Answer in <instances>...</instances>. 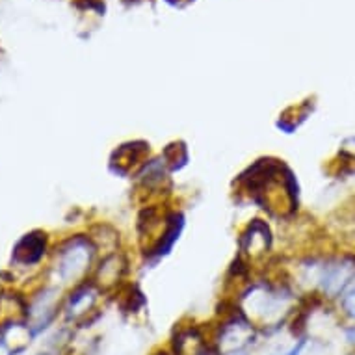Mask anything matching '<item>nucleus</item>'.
<instances>
[{
	"label": "nucleus",
	"mask_w": 355,
	"mask_h": 355,
	"mask_svg": "<svg viewBox=\"0 0 355 355\" xmlns=\"http://www.w3.org/2000/svg\"><path fill=\"white\" fill-rule=\"evenodd\" d=\"M64 303H60V292L56 288H43L34 294L26 303L24 311V324L28 327L32 337H37L53 326L62 313Z\"/></svg>",
	"instance_id": "obj_1"
},
{
	"label": "nucleus",
	"mask_w": 355,
	"mask_h": 355,
	"mask_svg": "<svg viewBox=\"0 0 355 355\" xmlns=\"http://www.w3.org/2000/svg\"><path fill=\"white\" fill-rule=\"evenodd\" d=\"M99 296L101 288L95 283H78L75 291L65 297L62 307L65 324L71 327H87L97 313Z\"/></svg>",
	"instance_id": "obj_2"
},
{
	"label": "nucleus",
	"mask_w": 355,
	"mask_h": 355,
	"mask_svg": "<svg viewBox=\"0 0 355 355\" xmlns=\"http://www.w3.org/2000/svg\"><path fill=\"white\" fill-rule=\"evenodd\" d=\"M95 248L92 245L89 239H75L67 240L62 250H60V262H58V272L60 277L64 281H75L80 279L86 275L92 264V257H94Z\"/></svg>",
	"instance_id": "obj_3"
},
{
	"label": "nucleus",
	"mask_w": 355,
	"mask_h": 355,
	"mask_svg": "<svg viewBox=\"0 0 355 355\" xmlns=\"http://www.w3.org/2000/svg\"><path fill=\"white\" fill-rule=\"evenodd\" d=\"M175 355H201L205 352L212 349L210 344L209 329H203L201 326L190 324V326L175 327L171 340L168 346Z\"/></svg>",
	"instance_id": "obj_4"
},
{
	"label": "nucleus",
	"mask_w": 355,
	"mask_h": 355,
	"mask_svg": "<svg viewBox=\"0 0 355 355\" xmlns=\"http://www.w3.org/2000/svg\"><path fill=\"white\" fill-rule=\"evenodd\" d=\"M45 251H47V234L34 231V233L24 234L13 248L12 262L21 266H34L43 259Z\"/></svg>",
	"instance_id": "obj_5"
},
{
	"label": "nucleus",
	"mask_w": 355,
	"mask_h": 355,
	"mask_svg": "<svg viewBox=\"0 0 355 355\" xmlns=\"http://www.w3.org/2000/svg\"><path fill=\"white\" fill-rule=\"evenodd\" d=\"M270 242H272V239H270L268 229L262 223H253L248 234H244V239H242V248L248 255L257 257L268 250Z\"/></svg>",
	"instance_id": "obj_6"
},
{
	"label": "nucleus",
	"mask_w": 355,
	"mask_h": 355,
	"mask_svg": "<svg viewBox=\"0 0 355 355\" xmlns=\"http://www.w3.org/2000/svg\"><path fill=\"white\" fill-rule=\"evenodd\" d=\"M340 311L343 315L355 324V285L348 292L343 294V302H340Z\"/></svg>",
	"instance_id": "obj_7"
},
{
	"label": "nucleus",
	"mask_w": 355,
	"mask_h": 355,
	"mask_svg": "<svg viewBox=\"0 0 355 355\" xmlns=\"http://www.w3.org/2000/svg\"><path fill=\"white\" fill-rule=\"evenodd\" d=\"M307 343L309 337H305V335H296L294 343H292L288 348L283 349V352H277V354L274 355H302L303 349L307 348Z\"/></svg>",
	"instance_id": "obj_8"
},
{
	"label": "nucleus",
	"mask_w": 355,
	"mask_h": 355,
	"mask_svg": "<svg viewBox=\"0 0 355 355\" xmlns=\"http://www.w3.org/2000/svg\"><path fill=\"white\" fill-rule=\"evenodd\" d=\"M151 355H175V354L169 348H158L157 352H153Z\"/></svg>",
	"instance_id": "obj_9"
},
{
	"label": "nucleus",
	"mask_w": 355,
	"mask_h": 355,
	"mask_svg": "<svg viewBox=\"0 0 355 355\" xmlns=\"http://www.w3.org/2000/svg\"><path fill=\"white\" fill-rule=\"evenodd\" d=\"M169 4H173V6H182L184 2H192V0H166Z\"/></svg>",
	"instance_id": "obj_10"
},
{
	"label": "nucleus",
	"mask_w": 355,
	"mask_h": 355,
	"mask_svg": "<svg viewBox=\"0 0 355 355\" xmlns=\"http://www.w3.org/2000/svg\"><path fill=\"white\" fill-rule=\"evenodd\" d=\"M201 355H216V352L214 349H209V352H205V354H201Z\"/></svg>",
	"instance_id": "obj_11"
},
{
	"label": "nucleus",
	"mask_w": 355,
	"mask_h": 355,
	"mask_svg": "<svg viewBox=\"0 0 355 355\" xmlns=\"http://www.w3.org/2000/svg\"><path fill=\"white\" fill-rule=\"evenodd\" d=\"M40 355H58V354H51V352H45V354H40Z\"/></svg>",
	"instance_id": "obj_12"
}]
</instances>
